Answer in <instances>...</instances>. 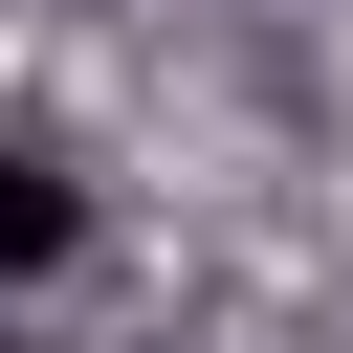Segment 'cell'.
<instances>
[{
	"instance_id": "6da1fadb",
	"label": "cell",
	"mask_w": 353,
	"mask_h": 353,
	"mask_svg": "<svg viewBox=\"0 0 353 353\" xmlns=\"http://www.w3.org/2000/svg\"><path fill=\"white\" fill-rule=\"evenodd\" d=\"M66 243H88V199H66V176H44V154H0V287H44V265H66Z\"/></svg>"
}]
</instances>
